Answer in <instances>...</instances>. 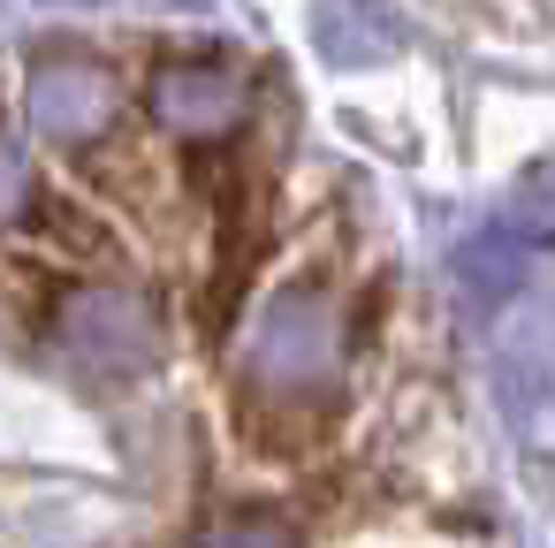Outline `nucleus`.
I'll list each match as a JSON object with an SVG mask.
<instances>
[{
	"label": "nucleus",
	"instance_id": "obj_1",
	"mask_svg": "<svg viewBox=\"0 0 555 548\" xmlns=\"http://www.w3.org/2000/svg\"><path fill=\"white\" fill-rule=\"evenodd\" d=\"M9 351V548H494L426 297L221 54L62 130Z\"/></svg>",
	"mask_w": 555,
	"mask_h": 548
}]
</instances>
